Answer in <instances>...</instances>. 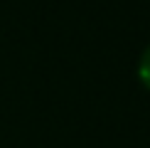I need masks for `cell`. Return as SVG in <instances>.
Here are the masks:
<instances>
[{
	"instance_id": "1",
	"label": "cell",
	"mask_w": 150,
	"mask_h": 148,
	"mask_svg": "<svg viewBox=\"0 0 150 148\" xmlns=\"http://www.w3.org/2000/svg\"><path fill=\"white\" fill-rule=\"evenodd\" d=\"M138 74H140V79H143V84L150 89V47L143 52V57H140V67H138Z\"/></svg>"
}]
</instances>
